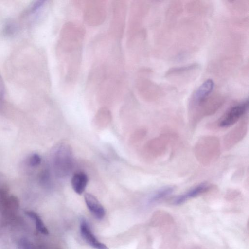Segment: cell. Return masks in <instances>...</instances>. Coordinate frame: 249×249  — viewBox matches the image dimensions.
<instances>
[{"label":"cell","instance_id":"obj_1","mask_svg":"<svg viewBox=\"0 0 249 249\" xmlns=\"http://www.w3.org/2000/svg\"><path fill=\"white\" fill-rule=\"evenodd\" d=\"M84 29L75 22H68L62 27L58 43L62 67L66 71V78L74 79L80 64V52L85 36Z\"/></svg>","mask_w":249,"mask_h":249},{"label":"cell","instance_id":"obj_2","mask_svg":"<svg viewBox=\"0 0 249 249\" xmlns=\"http://www.w3.org/2000/svg\"><path fill=\"white\" fill-rule=\"evenodd\" d=\"M194 152L196 160L200 164L209 165L215 162L220 156V141L215 136H202L196 143Z\"/></svg>","mask_w":249,"mask_h":249},{"label":"cell","instance_id":"obj_3","mask_svg":"<svg viewBox=\"0 0 249 249\" xmlns=\"http://www.w3.org/2000/svg\"><path fill=\"white\" fill-rule=\"evenodd\" d=\"M107 16V7L104 0H88L84 7L83 16L89 25L97 26L102 24Z\"/></svg>","mask_w":249,"mask_h":249},{"label":"cell","instance_id":"obj_4","mask_svg":"<svg viewBox=\"0 0 249 249\" xmlns=\"http://www.w3.org/2000/svg\"><path fill=\"white\" fill-rule=\"evenodd\" d=\"M126 11L127 5L125 1H114L110 29L112 35L118 38L122 37L124 31Z\"/></svg>","mask_w":249,"mask_h":249},{"label":"cell","instance_id":"obj_5","mask_svg":"<svg viewBox=\"0 0 249 249\" xmlns=\"http://www.w3.org/2000/svg\"><path fill=\"white\" fill-rule=\"evenodd\" d=\"M248 105L247 100L230 108L215 123L216 126L226 128L234 124L246 113L248 108Z\"/></svg>","mask_w":249,"mask_h":249},{"label":"cell","instance_id":"obj_6","mask_svg":"<svg viewBox=\"0 0 249 249\" xmlns=\"http://www.w3.org/2000/svg\"><path fill=\"white\" fill-rule=\"evenodd\" d=\"M248 128V121L245 118L225 136L223 140L224 148L229 150L240 142L246 135Z\"/></svg>","mask_w":249,"mask_h":249},{"label":"cell","instance_id":"obj_7","mask_svg":"<svg viewBox=\"0 0 249 249\" xmlns=\"http://www.w3.org/2000/svg\"><path fill=\"white\" fill-rule=\"evenodd\" d=\"M213 87L214 83L212 79H208L202 84L192 96L190 102V111L196 108L203 104L208 99Z\"/></svg>","mask_w":249,"mask_h":249},{"label":"cell","instance_id":"obj_8","mask_svg":"<svg viewBox=\"0 0 249 249\" xmlns=\"http://www.w3.org/2000/svg\"><path fill=\"white\" fill-rule=\"evenodd\" d=\"M170 138V136L168 134H164L150 140L147 145L149 155L154 158L163 155L167 150Z\"/></svg>","mask_w":249,"mask_h":249},{"label":"cell","instance_id":"obj_9","mask_svg":"<svg viewBox=\"0 0 249 249\" xmlns=\"http://www.w3.org/2000/svg\"><path fill=\"white\" fill-rule=\"evenodd\" d=\"M212 187V186L211 184L206 183L199 184L186 192L174 197L172 203L176 205L181 204L191 198L208 192Z\"/></svg>","mask_w":249,"mask_h":249},{"label":"cell","instance_id":"obj_10","mask_svg":"<svg viewBox=\"0 0 249 249\" xmlns=\"http://www.w3.org/2000/svg\"><path fill=\"white\" fill-rule=\"evenodd\" d=\"M80 232L81 236L91 247L96 249H109L104 243L100 242L93 234L91 229L85 219L81 221Z\"/></svg>","mask_w":249,"mask_h":249},{"label":"cell","instance_id":"obj_11","mask_svg":"<svg viewBox=\"0 0 249 249\" xmlns=\"http://www.w3.org/2000/svg\"><path fill=\"white\" fill-rule=\"evenodd\" d=\"M84 199L88 209L96 218L101 220L105 217V210L94 196L86 193Z\"/></svg>","mask_w":249,"mask_h":249},{"label":"cell","instance_id":"obj_12","mask_svg":"<svg viewBox=\"0 0 249 249\" xmlns=\"http://www.w3.org/2000/svg\"><path fill=\"white\" fill-rule=\"evenodd\" d=\"M88 182L87 175L82 172L75 173L71 179L72 187L75 193L82 194L84 191Z\"/></svg>","mask_w":249,"mask_h":249},{"label":"cell","instance_id":"obj_13","mask_svg":"<svg viewBox=\"0 0 249 249\" xmlns=\"http://www.w3.org/2000/svg\"><path fill=\"white\" fill-rule=\"evenodd\" d=\"M174 190V187L167 186L159 189L149 198L148 203L152 204L158 202L171 194Z\"/></svg>","mask_w":249,"mask_h":249},{"label":"cell","instance_id":"obj_14","mask_svg":"<svg viewBox=\"0 0 249 249\" xmlns=\"http://www.w3.org/2000/svg\"><path fill=\"white\" fill-rule=\"evenodd\" d=\"M25 214L35 221L36 228L39 232L45 235L49 234L47 228L37 213L32 211H28L25 212Z\"/></svg>","mask_w":249,"mask_h":249},{"label":"cell","instance_id":"obj_15","mask_svg":"<svg viewBox=\"0 0 249 249\" xmlns=\"http://www.w3.org/2000/svg\"><path fill=\"white\" fill-rule=\"evenodd\" d=\"M197 67V64H190L189 65L182 66L178 68H175L169 70L167 73L166 74L167 75H171L176 73H179L182 72L186 71H190L191 70H193L195 68Z\"/></svg>","mask_w":249,"mask_h":249},{"label":"cell","instance_id":"obj_16","mask_svg":"<svg viewBox=\"0 0 249 249\" xmlns=\"http://www.w3.org/2000/svg\"><path fill=\"white\" fill-rule=\"evenodd\" d=\"M19 249H36L35 246L26 238H22L19 241Z\"/></svg>","mask_w":249,"mask_h":249},{"label":"cell","instance_id":"obj_17","mask_svg":"<svg viewBox=\"0 0 249 249\" xmlns=\"http://www.w3.org/2000/svg\"><path fill=\"white\" fill-rule=\"evenodd\" d=\"M5 95V87L4 81L0 73V107L2 106Z\"/></svg>","mask_w":249,"mask_h":249},{"label":"cell","instance_id":"obj_18","mask_svg":"<svg viewBox=\"0 0 249 249\" xmlns=\"http://www.w3.org/2000/svg\"><path fill=\"white\" fill-rule=\"evenodd\" d=\"M17 29V26L13 21H8L4 27V31L7 34L11 35L15 32Z\"/></svg>","mask_w":249,"mask_h":249},{"label":"cell","instance_id":"obj_19","mask_svg":"<svg viewBox=\"0 0 249 249\" xmlns=\"http://www.w3.org/2000/svg\"><path fill=\"white\" fill-rule=\"evenodd\" d=\"M41 161V159L40 156L36 153H35L30 158L29 164L32 167L36 166L40 164Z\"/></svg>","mask_w":249,"mask_h":249}]
</instances>
